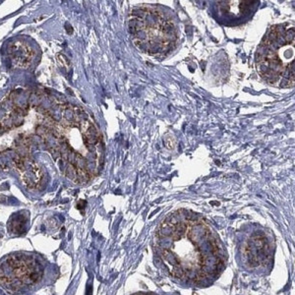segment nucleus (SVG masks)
Here are the masks:
<instances>
[{
  "mask_svg": "<svg viewBox=\"0 0 295 295\" xmlns=\"http://www.w3.org/2000/svg\"><path fill=\"white\" fill-rule=\"evenodd\" d=\"M156 249L168 273L188 283L215 278L224 265L218 236L201 216L187 210L173 211L161 221Z\"/></svg>",
  "mask_w": 295,
  "mask_h": 295,
  "instance_id": "obj_1",
  "label": "nucleus"
},
{
  "mask_svg": "<svg viewBox=\"0 0 295 295\" xmlns=\"http://www.w3.org/2000/svg\"><path fill=\"white\" fill-rule=\"evenodd\" d=\"M294 28L280 24L270 28L258 46L256 68L264 81L278 88L294 86Z\"/></svg>",
  "mask_w": 295,
  "mask_h": 295,
  "instance_id": "obj_2",
  "label": "nucleus"
},
{
  "mask_svg": "<svg viewBox=\"0 0 295 295\" xmlns=\"http://www.w3.org/2000/svg\"><path fill=\"white\" fill-rule=\"evenodd\" d=\"M128 31L134 44L149 55L168 52L177 41L174 19L161 6H135L129 14Z\"/></svg>",
  "mask_w": 295,
  "mask_h": 295,
  "instance_id": "obj_3",
  "label": "nucleus"
},
{
  "mask_svg": "<svg viewBox=\"0 0 295 295\" xmlns=\"http://www.w3.org/2000/svg\"><path fill=\"white\" fill-rule=\"evenodd\" d=\"M42 275V264L31 254H13L0 263V285L8 290L30 287L41 280Z\"/></svg>",
  "mask_w": 295,
  "mask_h": 295,
  "instance_id": "obj_4",
  "label": "nucleus"
},
{
  "mask_svg": "<svg viewBox=\"0 0 295 295\" xmlns=\"http://www.w3.org/2000/svg\"><path fill=\"white\" fill-rule=\"evenodd\" d=\"M7 53L16 64L23 66H25L31 57V50L22 42H12L7 47Z\"/></svg>",
  "mask_w": 295,
  "mask_h": 295,
  "instance_id": "obj_5",
  "label": "nucleus"
},
{
  "mask_svg": "<svg viewBox=\"0 0 295 295\" xmlns=\"http://www.w3.org/2000/svg\"><path fill=\"white\" fill-rule=\"evenodd\" d=\"M133 295H156V294L151 293V292H138V293H135V294H133Z\"/></svg>",
  "mask_w": 295,
  "mask_h": 295,
  "instance_id": "obj_6",
  "label": "nucleus"
}]
</instances>
